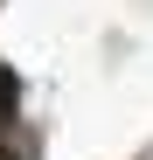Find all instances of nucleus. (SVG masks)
<instances>
[{"mask_svg":"<svg viewBox=\"0 0 153 160\" xmlns=\"http://www.w3.org/2000/svg\"><path fill=\"white\" fill-rule=\"evenodd\" d=\"M14 104H21V84H14V70H0V118H14Z\"/></svg>","mask_w":153,"mask_h":160,"instance_id":"obj_1","label":"nucleus"}]
</instances>
